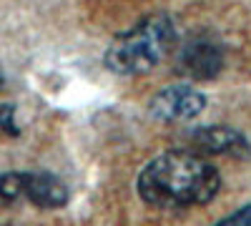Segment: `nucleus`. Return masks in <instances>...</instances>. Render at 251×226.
Here are the masks:
<instances>
[{"mask_svg": "<svg viewBox=\"0 0 251 226\" xmlns=\"http://www.w3.org/2000/svg\"><path fill=\"white\" fill-rule=\"evenodd\" d=\"M176 46V25L169 15H149L116 35L106 50V66L118 75H138L156 68Z\"/></svg>", "mask_w": 251, "mask_h": 226, "instance_id": "2", "label": "nucleus"}, {"mask_svg": "<svg viewBox=\"0 0 251 226\" xmlns=\"http://www.w3.org/2000/svg\"><path fill=\"white\" fill-rule=\"evenodd\" d=\"M203 108H206V96L188 83H176V86L163 88L151 100L153 118L166 121V123L196 118Z\"/></svg>", "mask_w": 251, "mask_h": 226, "instance_id": "4", "label": "nucleus"}, {"mask_svg": "<svg viewBox=\"0 0 251 226\" xmlns=\"http://www.w3.org/2000/svg\"><path fill=\"white\" fill-rule=\"evenodd\" d=\"M214 226H251V206H244V209L234 211L231 216L221 219V221L214 224Z\"/></svg>", "mask_w": 251, "mask_h": 226, "instance_id": "9", "label": "nucleus"}, {"mask_svg": "<svg viewBox=\"0 0 251 226\" xmlns=\"http://www.w3.org/2000/svg\"><path fill=\"white\" fill-rule=\"evenodd\" d=\"M176 68L191 80H214L224 68V48L214 38L194 35L181 46Z\"/></svg>", "mask_w": 251, "mask_h": 226, "instance_id": "3", "label": "nucleus"}, {"mask_svg": "<svg viewBox=\"0 0 251 226\" xmlns=\"http://www.w3.org/2000/svg\"><path fill=\"white\" fill-rule=\"evenodd\" d=\"M0 86H3V78H0Z\"/></svg>", "mask_w": 251, "mask_h": 226, "instance_id": "10", "label": "nucleus"}, {"mask_svg": "<svg viewBox=\"0 0 251 226\" xmlns=\"http://www.w3.org/2000/svg\"><path fill=\"white\" fill-rule=\"evenodd\" d=\"M23 201H30L40 209H60L68 201V189L53 174H28L23 171Z\"/></svg>", "mask_w": 251, "mask_h": 226, "instance_id": "6", "label": "nucleus"}, {"mask_svg": "<svg viewBox=\"0 0 251 226\" xmlns=\"http://www.w3.org/2000/svg\"><path fill=\"white\" fill-rule=\"evenodd\" d=\"M18 201H23V174H0V206H10Z\"/></svg>", "mask_w": 251, "mask_h": 226, "instance_id": "7", "label": "nucleus"}, {"mask_svg": "<svg viewBox=\"0 0 251 226\" xmlns=\"http://www.w3.org/2000/svg\"><path fill=\"white\" fill-rule=\"evenodd\" d=\"M136 189L149 206L188 209L211 201L221 189V176L194 151H166L141 171Z\"/></svg>", "mask_w": 251, "mask_h": 226, "instance_id": "1", "label": "nucleus"}, {"mask_svg": "<svg viewBox=\"0 0 251 226\" xmlns=\"http://www.w3.org/2000/svg\"><path fill=\"white\" fill-rule=\"evenodd\" d=\"M191 146L201 153L211 156H231V158H246L251 153V146L241 131H234L228 126H203L191 131Z\"/></svg>", "mask_w": 251, "mask_h": 226, "instance_id": "5", "label": "nucleus"}, {"mask_svg": "<svg viewBox=\"0 0 251 226\" xmlns=\"http://www.w3.org/2000/svg\"><path fill=\"white\" fill-rule=\"evenodd\" d=\"M0 133H5V136L20 133L18 123H15V108L8 106V103H0Z\"/></svg>", "mask_w": 251, "mask_h": 226, "instance_id": "8", "label": "nucleus"}]
</instances>
